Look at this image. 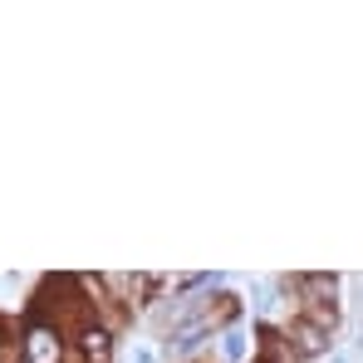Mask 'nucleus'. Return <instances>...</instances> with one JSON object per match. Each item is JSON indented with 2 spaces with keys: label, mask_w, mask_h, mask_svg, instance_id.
<instances>
[{
  "label": "nucleus",
  "mask_w": 363,
  "mask_h": 363,
  "mask_svg": "<svg viewBox=\"0 0 363 363\" xmlns=\"http://www.w3.org/2000/svg\"><path fill=\"white\" fill-rule=\"evenodd\" d=\"M69 354H74V339L50 314H35L20 329V359L25 363H69Z\"/></svg>",
  "instance_id": "nucleus-1"
},
{
  "label": "nucleus",
  "mask_w": 363,
  "mask_h": 363,
  "mask_svg": "<svg viewBox=\"0 0 363 363\" xmlns=\"http://www.w3.org/2000/svg\"><path fill=\"white\" fill-rule=\"evenodd\" d=\"M69 339H74V354H79V363H113V359H118V334H113L104 319L79 324Z\"/></svg>",
  "instance_id": "nucleus-2"
},
{
  "label": "nucleus",
  "mask_w": 363,
  "mask_h": 363,
  "mask_svg": "<svg viewBox=\"0 0 363 363\" xmlns=\"http://www.w3.org/2000/svg\"><path fill=\"white\" fill-rule=\"evenodd\" d=\"M285 339L295 344V354H300V359H324V354H329V339H334V334H324V329H314L309 319H290V329H285Z\"/></svg>",
  "instance_id": "nucleus-3"
}]
</instances>
